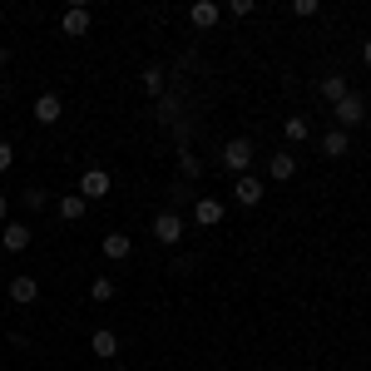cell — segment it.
I'll list each match as a JSON object with an SVG mask.
<instances>
[{"label": "cell", "mask_w": 371, "mask_h": 371, "mask_svg": "<svg viewBox=\"0 0 371 371\" xmlns=\"http://www.w3.org/2000/svg\"><path fill=\"white\" fill-rule=\"evenodd\" d=\"M5 248H10V253H25V248H30V228H25V223H10V228H5Z\"/></svg>", "instance_id": "7"}, {"label": "cell", "mask_w": 371, "mask_h": 371, "mask_svg": "<svg viewBox=\"0 0 371 371\" xmlns=\"http://www.w3.org/2000/svg\"><path fill=\"white\" fill-rule=\"evenodd\" d=\"M367 65H371V40H367Z\"/></svg>", "instance_id": "23"}, {"label": "cell", "mask_w": 371, "mask_h": 371, "mask_svg": "<svg viewBox=\"0 0 371 371\" xmlns=\"http://www.w3.org/2000/svg\"><path fill=\"white\" fill-rule=\"evenodd\" d=\"M35 119H40V124H55V119H60V94H40V99H35Z\"/></svg>", "instance_id": "6"}, {"label": "cell", "mask_w": 371, "mask_h": 371, "mask_svg": "<svg viewBox=\"0 0 371 371\" xmlns=\"http://www.w3.org/2000/svg\"><path fill=\"white\" fill-rule=\"evenodd\" d=\"M10 297H15V302H35V297H40V282L35 278H15L10 282Z\"/></svg>", "instance_id": "8"}, {"label": "cell", "mask_w": 371, "mask_h": 371, "mask_svg": "<svg viewBox=\"0 0 371 371\" xmlns=\"http://www.w3.org/2000/svg\"><path fill=\"white\" fill-rule=\"evenodd\" d=\"M268 174H273V179H292V174H297V159H292V154H278V159H273V164H268Z\"/></svg>", "instance_id": "11"}, {"label": "cell", "mask_w": 371, "mask_h": 371, "mask_svg": "<svg viewBox=\"0 0 371 371\" xmlns=\"http://www.w3.org/2000/svg\"><path fill=\"white\" fill-rule=\"evenodd\" d=\"M144 90H149V94H159V90H164V80H159V70H149V75H144Z\"/></svg>", "instance_id": "21"}, {"label": "cell", "mask_w": 371, "mask_h": 371, "mask_svg": "<svg viewBox=\"0 0 371 371\" xmlns=\"http://www.w3.org/2000/svg\"><path fill=\"white\" fill-rule=\"evenodd\" d=\"M65 30L70 35H85L90 30V10H65Z\"/></svg>", "instance_id": "13"}, {"label": "cell", "mask_w": 371, "mask_h": 371, "mask_svg": "<svg viewBox=\"0 0 371 371\" xmlns=\"http://www.w3.org/2000/svg\"><path fill=\"white\" fill-rule=\"evenodd\" d=\"M0 218H5V198H0Z\"/></svg>", "instance_id": "24"}, {"label": "cell", "mask_w": 371, "mask_h": 371, "mask_svg": "<svg viewBox=\"0 0 371 371\" xmlns=\"http://www.w3.org/2000/svg\"><path fill=\"white\" fill-rule=\"evenodd\" d=\"M193 218H198L203 228H213V223H223V203H218V198H198V203H193Z\"/></svg>", "instance_id": "4"}, {"label": "cell", "mask_w": 371, "mask_h": 371, "mask_svg": "<svg viewBox=\"0 0 371 371\" xmlns=\"http://www.w3.org/2000/svg\"><path fill=\"white\" fill-rule=\"evenodd\" d=\"M90 292H94V302H109V297H114V282H109V278H99Z\"/></svg>", "instance_id": "18"}, {"label": "cell", "mask_w": 371, "mask_h": 371, "mask_svg": "<svg viewBox=\"0 0 371 371\" xmlns=\"http://www.w3.org/2000/svg\"><path fill=\"white\" fill-rule=\"evenodd\" d=\"M154 233H159V243H179V233H184L179 213H159V218H154Z\"/></svg>", "instance_id": "5"}, {"label": "cell", "mask_w": 371, "mask_h": 371, "mask_svg": "<svg viewBox=\"0 0 371 371\" xmlns=\"http://www.w3.org/2000/svg\"><path fill=\"white\" fill-rule=\"evenodd\" d=\"M337 124H342V134H347L352 124H362V99H357V94L337 99Z\"/></svg>", "instance_id": "2"}, {"label": "cell", "mask_w": 371, "mask_h": 371, "mask_svg": "<svg viewBox=\"0 0 371 371\" xmlns=\"http://www.w3.org/2000/svg\"><path fill=\"white\" fill-rule=\"evenodd\" d=\"M114 371H124V367H114Z\"/></svg>", "instance_id": "25"}, {"label": "cell", "mask_w": 371, "mask_h": 371, "mask_svg": "<svg viewBox=\"0 0 371 371\" xmlns=\"http://www.w3.org/2000/svg\"><path fill=\"white\" fill-rule=\"evenodd\" d=\"M129 253H134V243H129L124 233H109V238H104V258H129Z\"/></svg>", "instance_id": "10"}, {"label": "cell", "mask_w": 371, "mask_h": 371, "mask_svg": "<svg viewBox=\"0 0 371 371\" xmlns=\"http://www.w3.org/2000/svg\"><path fill=\"white\" fill-rule=\"evenodd\" d=\"M25 208H30V213H40V208H45V193H40V188H30V193H25Z\"/></svg>", "instance_id": "20"}, {"label": "cell", "mask_w": 371, "mask_h": 371, "mask_svg": "<svg viewBox=\"0 0 371 371\" xmlns=\"http://www.w3.org/2000/svg\"><path fill=\"white\" fill-rule=\"evenodd\" d=\"M322 94H327V99H347V80H342V75L322 80Z\"/></svg>", "instance_id": "17"}, {"label": "cell", "mask_w": 371, "mask_h": 371, "mask_svg": "<svg viewBox=\"0 0 371 371\" xmlns=\"http://www.w3.org/2000/svg\"><path fill=\"white\" fill-rule=\"evenodd\" d=\"M10 164H15V154H10V144H0V174H5Z\"/></svg>", "instance_id": "22"}, {"label": "cell", "mask_w": 371, "mask_h": 371, "mask_svg": "<svg viewBox=\"0 0 371 371\" xmlns=\"http://www.w3.org/2000/svg\"><path fill=\"white\" fill-rule=\"evenodd\" d=\"M60 218H65V223L85 218V198H80V193H75V198H60Z\"/></svg>", "instance_id": "14"}, {"label": "cell", "mask_w": 371, "mask_h": 371, "mask_svg": "<svg viewBox=\"0 0 371 371\" xmlns=\"http://www.w3.org/2000/svg\"><path fill=\"white\" fill-rule=\"evenodd\" d=\"M188 15H193V25H213V20H218V5H208V0H203V5H193Z\"/></svg>", "instance_id": "16"}, {"label": "cell", "mask_w": 371, "mask_h": 371, "mask_svg": "<svg viewBox=\"0 0 371 371\" xmlns=\"http://www.w3.org/2000/svg\"><path fill=\"white\" fill-rule=\"evenodd\" d=\"M287 139H307V119H287Z\"/></svg>", "instance_id": "19"}, {"label": "cell", "mask_w": 371, "mask_h": 371, "mask_svg": "<svg viewBox=\"0 0 371 371\" xmlns=\"http://www.w3.org/2000/svg\"><path fill=\"white\" fill-rule=\"evenodd\" d=\"M258 198H263V184H258V179H248V174H243V179H238V203H243V208H253V203H258Z\"/></svg>", "instance_id": "9"}, {"label": "cell", "mask_w": 371, "mask_h": 371, "mask_svg": "<svg viewBox=\"0 0 371 371\" xmlns=\"http://www.w3.org/2000/svg\"><path fill=\"white\" fill-rule=\"evenodd\" d=\"M322 154H327V159H342V154H347V134H342V129H332V134L322 139Z\"/></svg>", "instance_id": "12"}, {"label": "cell", "mask_w": 371, "mask_h": 371, "mask_svg": "<svg viewBox=\"0 0 371 371\" xmlns=\"http://www.w3.org/2000/svg\"><path fill=\"white\" fill-rule=\"evenodd\" d=\"M109 193V174L104 169H90L85 179H80V198H104Z\"/></svg>", "instance_id": "3"}, {"label": "cell", "mask_w": 371, "mask_h": 371, "mask_svg": "<svg viewBox=\"0 0 371 371\" xmlns=\"http://www.w3.org/2000/svg\"><path fill=\"white\" fill-rule=\"evenodd\" d=\"M223 164H228L233 174H248V164H253V144H248V139H233V144L223 149Z\"/></svg>", "instance_id": "1"}, {"label": "cell", "mask_w": 371, "mask_h": 371, "mask_svg": "<svg viewBox=\"0 0 371 371\" xmlns=\"http://www.w3.org/2000/svg\"><path fill=\"white\" fill-rule=\"evenodd\" d=\"M94 352H99V357H114V352H119V337H114V332H94Z\"/></svg>", "instance_id": "15"}]
</instances>
